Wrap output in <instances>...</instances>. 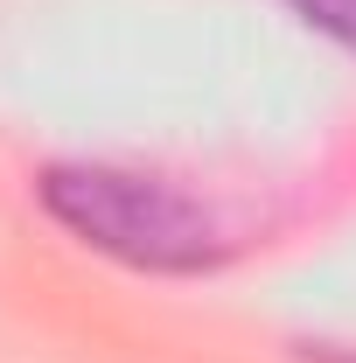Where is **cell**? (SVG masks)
<instances>
[{"label": "cell", "mask_w": 356, "mask_h": 363, "mask_svg": "<svg viewBox=\"0 0 356 363\" xmlns=\"http://www.w3.org/2000/svg\"><path fill=\"white\" fill-rule=\"evenodd\" d=\"M35 203L63 238H77L98 259H119L154 279H196L217 272L230 238L223 224L175 182L112 168V161H56L35 175Z\"/></svg>", "instance_id": "obj_1"}, {"label": "cell", "mask_w": 356, "mask_h": 363, "mask_svg": "<svg viewBox=\"0 0 356 363\" xmlns=\"http://www.w3.org/2000/svg\"><path fill=\"white\" fill-rule=\"evenodd\" d=\"M301 28H314L321 43H335L343 56H356V0H279Z\"/></svg>", "instance_id": "obj_2"}, {"label": "cell", "mask_w": 356, "mask_h": 363, "mask_svg": "<svg viewBox=\"0 0 356 363\" xmlns=\"http://www.w3.org/2000/svg\"><path fill=\"white\" fill-rule=\"evenodd\" d=\"M308 363H356V357H343V350H308Z\"/></svg>", "instance_id": "obj_3"}]
</instances>
